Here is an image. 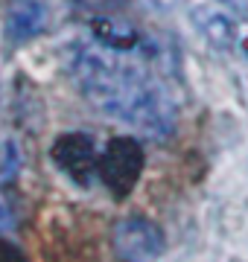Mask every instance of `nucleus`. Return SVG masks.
Instances as JSON below:
<instances>
[{
    "label": "nucleus",
    "instance_id": "7",
    "mask_svg": "<svg viewBox=\"0 0 248 262\" xmlns=\"http://www.w3.org/2000/svg\"><path fill=\"white\" fill-rule=\"evenodd\" d=\"M94 35L99 38L102 47H111L117 53H132V47L137 44L134 29L117 20H94Z\"/></svg>",
    "mask_w": 248,
    "mask_h": 262
},
{
    "label": "nucleus",
    "instance_id": "8",
    "mask_svg": "<svg viewBox=\"0 0 248 262\" xmlns=\"http://www.w3.org/2000/svg\"><path fill=\"white\" fill-rule=\"evenodd\" d=\"M0 262H29V259H27V253L20 251L15 242L0 239Z\"/></svg>",
    "mask_w": 248,
    "mask_h": 262
},
{
    "label": "nucleus",
    "instance_id": "11",
    "mask_svg": "<svg viewBox=\"0 0 248 262\" xmlns=\"http://www.w3.org/2000/svg\"><path fill=\"white\" fill-rule=\"evenodd\" d=\"M219 3L228 12H239V15H245L248 12V0H219Z\"/></svg>",
    "mask_w": 248,
    "mask_h": 262
},
{
    "label": "nucleus",
    "instance_id": "3",
    "mask_svg": "<svg viewBox=\"0 0 248 262\" xmlns=\"http://www.w3.org/2000/svg\"><path fill=\"white\" fill-rule=\"evenodd\" d=\"M111 251L117 262H158L167 251V236L146 215H123L111 227Z\"/></svg>",
    "mask_w": 248,
    "mask_h": 262
},
{
    "label": "nucleus",
    "instance_id": "6",
    "mask_svg": "<svg viewBox=\"0 0 248 262\" xmlns=\"http://www.w3.org/2000/svg\"><path fill=\"white\" fill-rule=\"evenodd\" d=\"M47 24V9L41 0H15L6 15V35L12 41H29Z\"/></svg>",
    "mask_w": 248,
    "mask_h": 262
},
{
    "label": "nucleus",
    "instance_id": "4",
    "mask_svg": "<svg viewBox=\"0 0 248 262\" xmlns=\"http://www.w3.org/2000/svg\"><path fill=\"white\" fill-rule=\"evenodd\" d=\"M50 158L67 178L76 181L79 187H88L96 175V166H99V151H96L94 140L82 131H70V134L56 137L53 149H50Z\"/></svg>",
    "mask_w": 248,
    "mask_h": 262
},
{
    "label": "nucleus",
    "instance_id": "5",
    "mask_svg": "<svg viewBox=\"0 0 248 262\" xmlns=\"http://www.w3.org/2000/svg\"><path fill=\"white\" fill-rule=\"evenodd\" d=\"M190 20H193V27H196V32H199L213 50H219V53L234 50V44H237V38H239V29H237L234 15H231L225 6L201 3V6H196V9L190 12Z\"/></svg>",
    "mask_w": 248,
    "mask_h": 262
},
{
    "label": "nucleus",
    "instance_id": "1",
    "mask_svg": "<svg viewBox=\"0 0 248 262\" xmlns=\"http://www.w3.org/2000/svg\"><path fill=\"white\" fill-rule=\"evenodd\" d=\"M70 76L79 94L96 111L143 131L149 137H167L175 128L178 111L170 94L143 67L123 58L111 47H82L70 58Z\"/></svg>",
    "mask_w": 248,
    "mask_h": 262
},
{
    "label": "nucleus",
    "instance_id": "10",
    "mask_svg": "<svg viewBox=\"0 0 248 262\" xmlns=\"http://www.w3.org/2000/svg\"><path fill=\"white\" fill-rule=\"evenodd\" d=\"M149 6H152L155 12H161V15H167V12H175V9H181L187 0H146Z\"/></svg>",
    "mask_w": 248,
    "mask_h": 262
},
{
    "label": "nucleus",
    "instance_id": "2",
    "mask_svg": "<svg viewBox=\"0 0 248 262\" xmlns=\"http://www.w3.org/2000/svg\"><path fill=\"white\" fill-rule=\"evenodd\" d=\"M143 166H146L143 146L132 137H114L99 151L96 175L114 198H129L132 189L137 187L140 175H143Z\"/></svg>",
    "mask_w": 248,
    "mask_h": 262
},
{
    "label": "nucleus",
    "instance_id": "9",
    "mask_svg": "<svg viewBox=\"0 0 248 262\" xmlns=\"http://www.w3.org/2000/svg\"><path fill=\"white\" fill-rule=\"evenodd\" d=\"M15 227V210H12L9 198L0 192V230H12Z\"/></svg>",
    "mask_w": 248,
    "mask_h": 262
}]
</instances>
